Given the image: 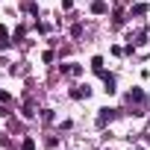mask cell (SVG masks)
<instances>
[{
  "mask_svg": "<svg viewBox=\"0 0 150 150\" xmlns=\"http://www.w3.org/2000/svg\"><path fill=\"white\" fill-rule=\"evenodd\" d=\"M112 118H115V109H100V118H97V124L103 127V124H106V121H112Z\"/></svg>",
  "mask_w": 150,
  "mask_h": 150,
  "instance_id": "obj_1",
  "label": "cell"
},
{
  "mask_svg": "<svg viewBox=\"0 0 150 150\" xmlns=\"http://www.w3.org/2000/svg\"><path fill=\"white\" fill-rule=\"evenodd\" d=\"M106 9H109V6L103 3V0H94V3H91V12H94V15H103Z\"/></svg>",
  "mask_w": 150,
  "mask_h": 150,
  "instance_id": "obj_2",
  "label": "cell"
},
{
  "mask_svg": "<svg viewBox=\"0 0 150 150\" xmlns=\"http://www.w3.org/2000/svg\"><path fill=\"white\" fill-rule=\"evenodd\" d=\"M103 83H106V91L112 94L115 91V77H112V74H103Z\"/></svg>",
  "mask_w": 150,
  "mask_h": 150,
  "instance_id": "obj_3",
  "label": "cell"
},
{
  "mask_svg": "<svg viewBox=\"0 0 150 150\" xmlns=\"http://www.w3.org/2000/svg\"><path fill=\"white\" fill-rule=\"evenodd\" d=\"M91 68H94L97 74H103V59H100V56H94V59H91Z\"/></svg>",
  "mask_w": 150,
  "mask_h": 150,
  "instance_id": "obj_4",
  "label": "cell"
},
{
  "mask_svg": "<svg viewBox=\"0 0 150 150\" xmlns=\"http://www.w3.org/2000/svg\"><path fill=\"white\" fill-rule=\"evenodd\" d=\"M132 100H135V103H138V100H144V91H141V88H135V91H129V103H132Z\"/></svg>",
  "mask_w": 150,
  "mask_h": 150,
  "instance_id": "obj_5",
  "label": "cell"
},
{
  "mask_svg": "<svg viewBox=\"0 0 150 150\" xmlns=\"http://www.w3.org/2000/svg\"><path fill=\"white\" fill-rule=\"evenodd\" d=\"M21 150H35V141H33V138H24V144H21Z\"/></svg>",
  "mask_w": 150,
  "mask_h": 150,
  "instance_id": "obj_6",
  "label": "cell"
},
{
  "mask_svg": "<svg viewBox=\"0 0 150 150\" xmlns=\"http://www.w3.org/2000/svg\"><path fill=\"white\" fill-rule=\"evenodd\" d=\"M144 12H147V6H144V3H138V6L132 9V15H144Z\"/></svg>",
  "mask_w": 150,
  "mask_h": 150,
  "instance_id": "obj_7",
  "label": "cell"
}]
</instances>
